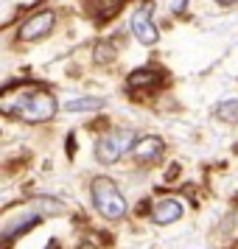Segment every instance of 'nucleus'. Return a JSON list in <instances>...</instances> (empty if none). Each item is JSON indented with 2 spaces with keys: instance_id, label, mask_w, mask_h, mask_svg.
<instances>
[{
  "instance_id": "obj_1",
  "label": "nucleus",
  "mask_w": 238,
  "mask_h": 249,
  "mask_svg": "<svg viewBox=\"0 0 238 249\" xmlns=\"http://www.w3.org/2000/svg\"><path fill=\"white\" fill-rule=\"evenodd\" d=\"M0 109L6 115L23 118L28 124H42L56 115V98L37 84H23V87H9L3 92Z\"/></svg>"
},
{
  "instance_id": "obj_2",
  "label": "nucleus",
  "mask_w": 238,
  "mask_h": 249,
  "mask_svg": "<svg viewBox=\"0 0 238 249\" xmlns=\"http://www.w3.org/2000/svg\"><path fill=\"white\" fill-rule=\"evenodd\" d=\"M68 213V207L59 202V199H28L23 204H12V207H6L3 210V218H0V235L3 241L9 244L14 238L25 232V230H31L37 221H42L48 215H62Z\"/></svg>"
},
{
  "instance_id": "obj_3",
  "label": "nucleus",
  "mask_w": 238,
  "mask_h": 249,
  "mask_svg": "<svg viewBox=\"0 0 238 249\" xmlns=\"http://www.w3.org/2000/svg\"><path fill=\"white\" fill-rule=\"evenodd\" d=\"M90 191H92V204H95V210H98L104 218L118 221V218L126 215L124 193L118 191V185H115L110 177H95L92 185H90Z\"/></svg>"
},
{
  "instance_id": "obj_4",
  "label": "nucleus",
  "mask_w": 238,
  "mask_h": 249,
  "mask_svg": "<svg viewBox=\"0 0 238 249\" xmlns=\"http://www.w3.org/2000/svg\"><path fill=\"white\" fill-rule=\"evenodd\" d=\"M135 146V135L132 132H110V135H101L98 137V143H95V157L101 160V162H115V160H121L126 151H132Z\"/></svg>"
},
{
  "instance_id": "obj_5",
  "label": "nucleus",
  "mask_w": 238,
  "mask_h": 249,
  "mask_svg": "<svg viewBox=\"0 0 238 249\" xmlns=\"http://www.w3.org/2000/svg\"><path fill=\"white\" fill-rule=\"evenodd\" d=\"M132 34L143 42V45H157V23H154V3L146 0L140 9H135L132 14Z\"/></svg>"
},
{
  "instance_id": "obj_6",
  "label": "nucleus",
  "mask_w": 238,
  "mask_h": 249,
  "mask_svg": "<svg viewBox=\"0 0 238 249\" xmlns=\"http://www.w3.org/2000/svg\"><path fill=\"white\" fill-rule=\"evenodd\" d=\"M54 23H56V17L54 12H39L34 17H28L23 25H20V42H37V39H45L51 31H54Z\"/></svg>"
},
{
  "instance_id": "obj_7",
  "label": "nucleus",
  "mask_w": 238,
  "mask_h": 249,
  "mask_svg": "<svg viewBox=\"0 0 238 249\" xmlns=\"http://www.w3.org/2000/svg\"><path fill=\"white\" fill-rule=\"evenodd\" d=\"M180 215H182V204L174 196H163L151 204V221L154 224H174Z\"/></svg>"
},
{
  "instance_id": "obj_8",
  "label": "nucleus",
  "mask_w": 238,
  "mask_h": 249,
  "mask_svg": "<svg viewBox=\"0 0 238 249\" xmlns=\"http://www.w3.org/2000/svg\"><path fill=\"white\" fill-rule=\"evenodd\" d=\"M129 154H132L137 162H151V160H157L160 154H163V140H160V137H151V135L137 137Z\"/></svg>"
},
{
  "instance_id": "obj_9",
  "label": "nucleus",
  "mask_w": 238,
  "mask_h": 249,
  "mask_svg": "<svg viewBox=\"0 0 238 249\" xmlns=\"http://www.w3.org/2000/svg\"><path fill=\"white\" fill-rule=\"evenodd\" d=\"M157 81H160V73H157V70L140 68V70H135V73L129 76V87H132V90H148V87H154Z\"/></svg>"
},
{
  "instance_id": "obj_10",
  "label": "nucleus",
  "mask_w": 238,
  "mask_h": 249,
  "mask_svg": "<svg viewBox=\"0 0 238 249\" xmlns=\"http://www.w3.org/2000/svg\"><path fill=\"white\" fill-rule=\"evenodd\" d=\"M104 101L101 98H79V101L68 104V112H87V109H101Z\"/></svg>"
},
{
  "instance_id": "obj_11",
  "label": "nucleus",
  "mask_w": 238,
  "mask_h": 249,
  "mask_svg": "<svg viewBox=\"0 0 238 249\" xmlns=\"http://www.w3.org/2000/svg\"><path fill=\"white\" fill-rule=\"evenodd\" d=\"M219 118H224V121H230V124H236L238 121V101L219 104Z\"/></svg>"
},
{
  "instance_id": "obj_12",
  "label": "nucleus",
  "mask_w": 238,
  "mask_h": 249,
  "mask_svg": "<svg viewBox=\"0 0 238 249\" xmlns=\"http://www.w3.org/2000/svg\"><path fill=\"white\" fill-rule=\"evenodd\" d=\"M171 9H174V12H185V0H174Z\"/></svg>"
},
{
  "instance_id": "obj_13",
  "label": "nucleus",
  "mask_w": 238,
  "mask_h": 249,
  "mask_svg": "<svg viewBox=\"0 0 238 249\" xmlns=\"http://www.w3.org/2000/svg\"><path fill=\"white\" fill-rule=\"evenodd\" d=\"M219 3H238V0H219Z\"/></svg>"
}]
</instances>
